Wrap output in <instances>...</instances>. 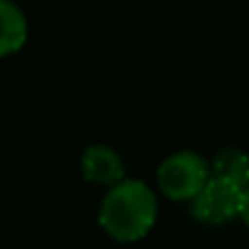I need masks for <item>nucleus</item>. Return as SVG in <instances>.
<instances>
[{
  "mask_svg": "<svg viewBox=\"0 0 249 249\" xmlns=\"http://www.w3.org/2000/svg\"><path fill=\"white\" fill-rule=\"evenodd\" d=\"M157 196L144 181L122 178L105 193L98 210V222L110 239L127 244L149 234L157 222Z\"/></svg>",
  "mask_w": 249,
  "mask_h": 249,
  "instance_id": "1",
  "label": "nucleus"
},
{
  "mask_svg": "<svg viewBox=\"0 0 249 249\" xmlns=\"http://www.w3.org/2000/svg\"><path fill=\"white\" fill-rule=\"evenodd\" d=\"M210 176H213L210 164L198 152H176L166 157L157 169L159 191L169 200H178V203L183 200L191 203L196 193L208 183Z\"/></svg>",
  "mask_w": 249,
  "mask_h": 249,
  "instance_id": "2",
  "label": "nucleus"
},
{
  "mask_svg": "<svg viewBox=\"0 0 249 249\" xmlns=\"http://www.w3.org/2000/svg\"><path fill=\"white\" fill-rule=\"evenodd\" d=\"M242 198H244V188H239L225 178L210 176L208 183L191 200V215L203 225L217 227V225H225V222L239 217Z\"/></svg>",
  "mask_w": 249,
  "mask_h": 249,
  "instance_id": "3",
  "label": "nucleus"
},
{
  "mask_svg": "<svg viewBox=\"0 0 249 249\" xmlns=\"http://www.w3.org/2000/svg\"><path fill=\"white\" fill-rule=\"evenodd\" d=\"M81 174L88 183L115 186L124 178V161L112 147L93 144L81 157Z\"/></svg>",
  "mask_w": 249,
  "mask_h": 249,
  "instance_id": "4",
  "label": "nucleus"
},
{
  "mask_svg": "<svg viewBox=\"0 0 249 249\" xmlns=\"http://www.w3.org/2000/svg\"><path fill=\"white\" fill-rule=\"evenodd\" d=\"M27 42V18L13 0H0V59L18 54Z\"/></svg>",
  "mask_w": 249,
  "mask_h": 249,
  "instance_id": "5",
  "label": "nucleus"
},
{
  "mask_svg": "<svg viewBox=\"0 0 249 249\" xmlns=\"http://www.w3.org/2000/svg\"><path fill=\"white\" fill-rule=\"evenodd\" d=\"M210 171L213 176L225 178L239 188H249V154L244 149H237V147L220 149L210 164Z\"/></svg>",
  "mask_w": 249,
  "mask_h": 249,
  "instance_id": "6",
  "label": "nucleus"
},
{
  "mask_svg": "<svg viewBox=\"0 0 249 249\" xmlns=\"http://www.w3.org/2000/svg\"><path fill=\"white\" fill-rule=\"evenodd\" d=\"M239 217L244 220V225L249 227V188H244V198H242V213Z\"/></svg>",
  "mask_w": 249,
  "mask_h": 249,
  "instance_id": "7",
  "label": "nucleus"
}]
</instances>
